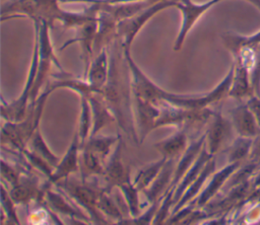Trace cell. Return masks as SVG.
Masks as SVG:
<instances>
[{
	"mask_svg": "<svg viewBox=\"0 0 260 225\" xmlns=\"http://www.w3.org/2000/svg\"><path fill=\"white\" fill-rule=\"evenodd\" d=\"M177 0H159L156 1L149 6L145 7L144 9L140 10L139 12L135 13L134 15L124 18L120 21L118 25V30L120 34L124 38V45L125 49H128L131 42L135 38L136 33L140 30L143 24L155 13L165 9L169 6H175Z\"/></svg>",
	"mask_w": 260,
	"mask_h": 225,
	"instance_id": "1",
	"label": "cell"
},
{
	"mask_svg": "<svg viewBox=\"0 0 260 225\" xmlns=\"http://www.w3.org/2000/svg\"><path fill=\"white\" fill-rule=\"evenodd\" d=\"M222 0H208L204 3H194L192 0H177L175 6L179 8L182 12V24L178 36L176 39L174 49L175 51H179L184 43V40L189 32V30L193 27V25L197 22V20L212 6L217 4Z\"/></svg>",
	"mask_w": 260,
	"mask_h": 225,
	"instance_id": "2",
	"label": "cell"
},
{
	"mask_svg": "<svg viewBox=\"0 0 260 225\" xmlns=\"http://www.w3.org/2000/svg\"><path fill=\"white\" fill-rule=\"evenodd\" d=\"M231 122L238 136L255 138L260 132V126L246 102L237 105L231 110Z\"/></svg>",
	"mask_w": 260,
	"mask_h": 225,
	"instance_id": "3",
	"label": "cell"
},
{
	"mask_svg": "<svg viewBox=\"0 0 260 225\" xmlns=\"http://www.w3.org/2000/svg\"><path fill=\"white\" fill-rule=\"evenodd\" d=\"M235 131L231 121L222 118L220 114H216L208 132V148L210 154L217 152L222 144H224Z\"/></svg>",
	"mask_w": 260,
	"mask_h": 225,
	"instance_id": "4",
	"label": "cell"
},
{
	"mask_svg": "<svg viewBox=\"0 0 260 225\" xmlns=\"http://www.w3.org/2000/svg\"><path fill=\"white\" fill-rule=\"evenodd\" d=\"M222 41L225 48L235 58L244 51L254 50L260 46V29L249 35L236 32H225L222 35Z\"/></svg>",
	"mask_w": 260,
	"mask_h": 225,
	"instance_id": "5",
	"label": "cell"
},
{
	"mask_svg": "<svg viewBox=\"0 0 260 225\" xmlns=\"http://www.w3.org/2000/svg\"><path fill=\"white\" fill-rule=\"evenodd\" d=\"M240 166H241V162H229V164L226 166H224L222 169H220L218 172H216L213 175L209 185L206 188V190L202 194L200 202L204 203L207 200H209L220 189V186L224 183V181L232 174H234L235 171H237V169Z\"/></svg>",
	"mask_w": 260,
	"mask_h": 225,
	"instance_id": "6",
	"label": "cell"
},
{
	"mask_svg": "<svg viewBox=\"0 0 260 225\" xmlns=\"http://www.w3.org/2000/svg\"><path fill=\"white\" fill-rule=\"evenodd\" d=\"M253 138L238 136L229 148V162H241L250 157Z\"/></svg>",
	"mask_w": 260,
	"mask_h": 225,
	"instance_id": "7",
	"label": "cell"
},
{
	"mask_svg": "<svg viewBox=\"0 0 260 225\" xmlns=\"http://www.w3.org/2000/svg\"><path fill=\"white\" fill-rule=\"evenodd\" d=\"M107 67H108L107 54H106V51L103 50L98 55V57L94 59V61L90 66L89 78L91 83L95 85H101L105 81L107 76Z\"/></svg>",
	"mask_w": 260,
	"mask_h": 225,
	"instance_id": "8",
	"label": "cell"
},
{
	"mask_svg": "<svg viewBox=\"0 0 260 225\" xmlns=\"http://www.w3.org/2000/svg\"><path fill=\"white\" fill-rule=\"evenodd\" d=\"M250 78L254 94L260 96V46L252 52L250 63Z\"/></svg>",
	"mask_w": 260,
	"mask_h": 225,
	"instance_id": "9",
	"label": "cell"
},
{
	"mask_svg": "<svg viewBox=\"0 0 260 225\" xmlns=\"http://www.w3.org/2000/svg\"><path fill=\"white\" fill-rule=\"evenodd\" d=\"M245 102H246L247 106L249 107V109L254 115L258 125L260 126V96L253 94L247 100H245Z\"/></svg>",
	"mask_w": 260,
	"mask_h": 225,
	"instance_id": "10",
	"label": "cell"
},
{
	"mask_svg": "<svg viewBox=\"0 0 260 225\" xmlns=\"http://www.w3.org/2000/svg\"><path fill=\"white\" fill-rule=\"evenodd\" d=\"M184 144V138L182 136H177L170 141L164 143V150L168 153H175L177 152Z\"/></svg>",
	"mask_w": 260,
	"mask_h": 225,
	"instance_id": "11",
	"label": "cell"
},
{
	"mask_svg": "<svg viewBox=\"0 0 260 225\" xmlns=\"http://www.w3.org/2000/svg\"><path fill=\"white\" fill-rule=\"evenodd\" d=\"M249 159L252 160V161H256V162L260 163V132L255 138H253L252 150H251V154H250Z\"/></svg>",
	"mask_w": 260,
	"mask_h": 225,
	"instance_id": "12",
	"label": "cell"
},
{
	"mask_svg": "<svg viewBox=\"0 0 260 225\" xmlns=\"http://www.w3.org/2000/svg\"><path fill=\"white\" fill-rule=\"evenodd\" d=\"M249 3H251L253 6H255L260 11V0H245Z\"/></svg>",
	"mask_w": 260,
	"mask_h": 225,
	"instance_id": "13",
	"label": "cell"
}]
</instances>
